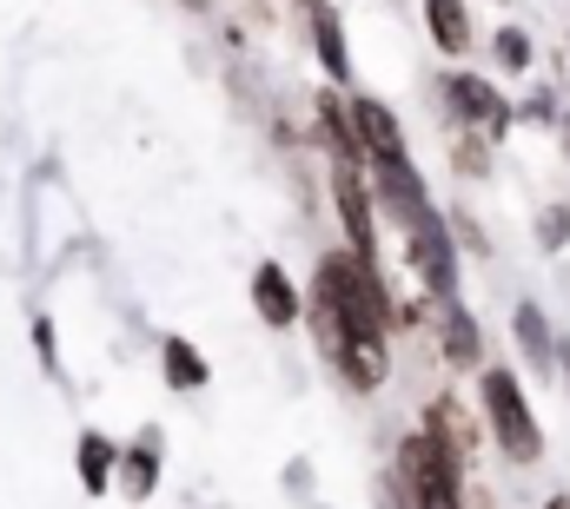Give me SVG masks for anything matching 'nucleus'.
Returning a JSON list of instances; mask_svg holds the SVG:
<instances>
[{"instance_id": "1", "label": "nucleus", "mask_w": 570, "mask_h": 509, "mask_svg": "<svg viewBox=\"0 0 570 509\" xmlns=\"http://www.w3.org/2000/svg\"><path fill=\"white\" fill-rule=\"evenodd\" d=\"M478 403H484V430L498 437L504 463H538V457H544V430H538V417H531V397H524L518 371L484 365V371H478Z\"/></svg>"}, {"instance_id": "2", "label": "nucleus", "mask_w": 570, "mask_h": 509, "mask_svg": "<svg viewBox=\"0 0 570 509\" xmlns=\"http://www.w3.org/2000/svg\"><path fill=\"white\" fill-rule=\"evenodd\" d=\"M392 477L405 483L412 509H464V463H451L425 430L399 443V470Z\"/></svg>"}, {"instance_id": "3", "label": "nucleus", "mask_w": 570, "mask_h": 509, "mask_svg": "<svg viewBox=\"0 0 570 509\" xmlns=\"http://www.w3.org/2000/svg\"><path fill=\"white\" fill-rule=\"evenodd\" d=\"M405 246H412V265H419V278H425V291L444 305V298H458V246H451V226H444V212L431 206L419 219H405Z\"/></svg>"}, {"instance_id": "4", "label": "nucleus", "mask_w": 570, "mask_h": 509, "mask_svg": "<svg viewBox=\"0 0 570 509\" xmlns=\"http://www.w3.org/2000/svg\"><path fill=\"white\" fill-rule=\"evenodd\" d=\"M444 107L478 132V139H504L511 132V100L491 80H478V73H444Z\"/></svg>"}, {"instance_id": "5", "label": "nucleus", "mask_w": 570, "mask_h": 509, "mask_svg": "<svg viewBox=\"0 0 570 509\" xmlns=\"http://www.w3.org/2000/svg\"><path fill=\"white\" fill-rule=\"evenodd\" d=\"M332 206H338V219H345V239H352V252L379 265V212H372L365 172H358L352 159H332Z\"/></svg>"}, {"instance_id": "6", "label": "nucleus", "mask_w": 570, "mask_h": 509, "mask_svg": "<svg viewBox=\"0 0 570 509\" xmlns=\"http://www.w3.org/2000/svg\"><path fill=\"white\" fill-rule=\"evenodd\" d=\"M352 120H358V146H365V166H399L412 159L405 152V127L385 100H352Z\"/></svg>"}, {"instance_id": "7", "label": "nucleus", "mask_w": 570, "mask_h": 509, "mask_svg": "<svg viewBox=\"0 0 570 509\" xmlns=\"http://www.w3.org/2000/svg\"><path fill=\"white\" fill-rule=\"evenodd\" d=\"M253 311H259L266 331H285V325L305 311V298H298V285H292V271H285L279 258H266V265L253 271Z\"/></svg>"}, {"instance_id": "8", "label": "nucleus", "mask_w": 570, "mask_h": 509, "mask_svg": "<svg viewBox=\"0 0 570 509\" xmlns=\"http://www.w3.org/2000/svg\"><path fill=\"white\" fill-rule=\"evenodd\" d=\"M425 437L451 457V463H471V457H478V423H471V410H464L458 397H431L425 403Z\"/></svg>"}, {"instance_id": "9", "label": "nucleus", "mask_w": 570, "mask_h": 509, "mask_svg": "<svg viewBox=\"0 0 570 509\" xmlns=\"http://www.w3.org/2000/svg\"><path fill=\"white\" fill-rule=\"evenodd\" d=\"M73 463H80V490H87V497H107V490H114V470H120V450H114L100 430H80Z\"/></svg>"}, {"instance_id": "10", "label": "nucleus", "mask_w": 570, "mask_h": 509, "mask_svg": "<svg viewBox=\"0 0 570 509\" xmlns=\"http://www.w3.org/2000/svg\"><path fill=\"white\" fill-rule=\"evenodd\" d=\"M153 483H159V430H140V443L120 450V490H127V503H146Z\"/></svg>"}, {"instance_id": "11", "label": "nucleus", "mask_w": 570, "mask_h": 509, "mask_svg": "<svg viewBox=\"0 0 570 509\" xmlns=\"http://www.w3.org/2000/svg\"><path fill=\"white\" fill-rule=\"evenodd\" d=\"M312 47H318V67L345 87V80H352V53H345V33H338V13H332L325 0L312 7Z\"/></svg>"}, {"instance_id": "12", "label": "nucleus", "mask_w": 570, "mask_h": 509, "mask_svg": "<svg viewBox=\"0 0 570 509\" xmlns=\"http://www.w3.org/2000/svg\"><path fill=\"white\" fill-rule=\"evenodd\" d=\"M438 338H444V358L451 365H478V325H471L464 298H444L438 305Z\"/></svg>"}, {"instance_id": "13", "label": "nucleus", "mask_w": 570, "mask_h": 509, "mask_svg": "<svg viewBox=\"0 0 570 509\" xmlns=\"http://www.w3.org/2000/svg\"><path fill=\"white\" fill-rule=\"evenodd\" d=\"M425 27L444 53H464V47H471V13H464V0H425Z\"/></svg>"}, {"instance_id": "14", "label": "nucleus", "mask_w": 570, "mask_h": 509, "mask_svg": "<svg viewBox=\"0 0 570 509\" xmlns=\"http://www.w3.org/2000/svg\"><path fill=\"white\" fill-rule=\"evenodd\" d=\"M159 371H166L173 390H206V378H213V371H206V358H199L186 338H166V345H159Z\"/></svg>"}, {"instance_id": "15", "label": "nucleus", "mask_w": 570, "mask_h": 509, "mask_svg": "<svg viewBox=\"0 0 570 509\" xmlns=\"http://www.w3.org/2000/svg\"><path fill=\"white\" fill-rule=\"evenodd\" d=\"M518 345H524V358H531L538 371H551V365H558V345H551V325H544V311H538V305H518Z\"/></svg>"}, {"instance_id": "16", "label": "nucleus", "mask_w": 570, "mask_h": 509, "mask_svg": "<svg viewBox=\"0 0 570 509\" xmlns=\"http://www.w3.org/2000/svg\"><path fill=\"white\" fill-rule=\"evenodd\" d=\"M498 67H511V73H524V67H531V40H524L518 27H504V33H498Z\"/></svg>"}, {"instance_id": "17", "label": "nucleus", "mask_w": 570, "mask_h": 509, "mask_svg": "<svg viewBox=\"0 0 570 509\" xmlns=\"http://www.w3.org/2000/svg\"><path fill=\"white\" fill-rule=\"evenodd\" d=\"M564 239H570V212H564V206H544V212H538V246H551V252H558Z\"/></svg>"}, {"instance_id": "18", "label": "nucleus", "mask_w": 570, "mask_h": 509, "mask_svg": "<svg viewBox=\"0 0 570 509\" xmlns=\"http://www.w3.org/2000/svg\"><path fill=\"white\" fill-rule=\"evenodd\" d=\"M33 351H40L47 371H60V345H53V325H47V318H33Z\"/></svg>"}, {"instance_id": "19", "label": "nucleus", "mask_w": 570, "mask_h": 509, "mask_svg": "<svg viewBox=\"0 0 570 509\" xmlns=\"http://www.w3.org/2000/svg\"><path fill=\"white\" fill-rule=\"evenodd\" d=\"M544 509H570V497H551V503H544Z\"/></svg>"}, {"instance_id": "20", "label": "nucleus", "mask_w": 570, "mask_h": 509, "mask_svg": "<svg viewBox=\"0 0 570 509\" xmlns=\"http://www.w3.org/2000/svg\"><path fill=\"white\" fill-rule=\"evenodd\" d=\"M564 378H570V351H564Z\"/></svg>"}, {"instance_id": "21", "label": "nucleus", "mask_w": 570, "mask_h": 509, "mask_svg": "<svg viewBox=\"0 0 570 509\" xmlns=\"http://www.w3.org/2000/svg\"><path fill=\"white\" fill-rule=\"evenodd\" d=\"M564 146H570V120H564Z\"/></svg>"}, {"instance_id": "22", "label": "nucleus", "mask_w": 570, "mask_h": 509, "mask_svg": "<svg viewBox=\"0 0 570 509\" xmlns=\"http://www.w3.org/2000/svg\"><path fill=\"white\" fill-rule=\"evenodd\" d=\"M305 7H318V0H305Z\"/></svg>"}]
</instances>
